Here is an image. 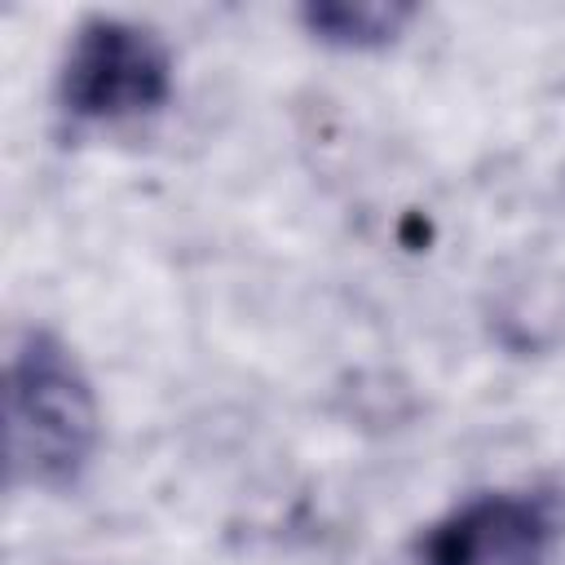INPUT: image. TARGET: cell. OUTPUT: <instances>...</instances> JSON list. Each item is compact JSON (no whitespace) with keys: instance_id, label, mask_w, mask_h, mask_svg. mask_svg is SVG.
<instances>
[{"instance_id":"6da1fadb","label":"cell","mask_w":565,"mask_h":565,"mask_svg":"<svg viewBox=\"0 0 565 565\" xmlns=\"http://www.w3.org/2000/svg\"><path fill=\"white\" fill-rule=\"evenodd\" d=\"M102 406L79 353L53 327H22L4 362L9 490L66 494L93 468Z\"/></svg>"},{"instance_id":"7a4b0ae2","label":"cell","mask_w":565,"mask_h":565,"mask_svg":"<svg viewBox=\"0 0 565 565\" xmlns=\"http://www.w3.org/2000/svg\"><path fill=\"white\" fill-rule=\"evenodd\" d=\"M177 62L168 40L132 18L88 13L71 31L57 66V106L84 124H124L159 115L172 102Z\"/></svg>"},{"instance_id":"3957f363","label":"cell","mask_w":565,"mask_h":565,"mask_svg":"<svg viewBox=\"0 0 565 565\" xmlns=\"http://www.w3.org/2000/svg\"><path fill=\"white\" fill-rule=\"evenodd\" d=\"M565 539V499L556 490H481L437 521L415 543V565H547Z\"/></svg>"},{"instance_id":"277c9868","label":"cell","mask_w":565,"mask_h":565,"mask_svg":"<svg viewBox=\"0 0 565 565\" xmlns=\"http://www.w3.org/2000/svg\"><path fill=\"white\" fill-rule=\"evenodd\" d=\"M419 18L415 4L402 0H309L296 9V22L309 40L340 53H375L402 40V31Z\"/></svg>"}]
</instances>
